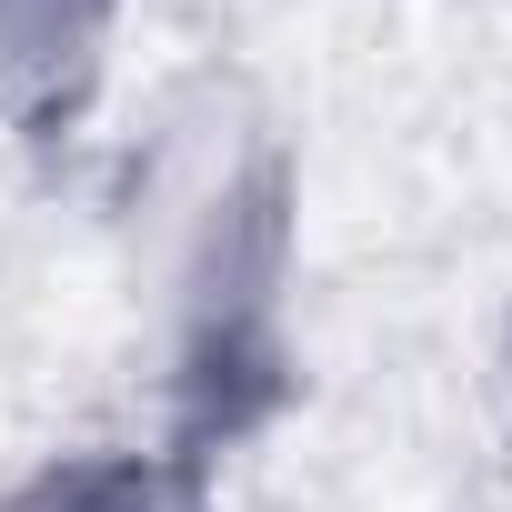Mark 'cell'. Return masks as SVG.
<instances>
[{"mask_svg": "<svg viewBox=\"0 0 512 512\" xmlns=\"http://www.w3.org/2000/svg\"><path fill=\"white\" fill-rule=\"evenodd\" d=\"M0 512H231L211 452L191 442H81L0 492Z\"/></svg>", "mask_w": 512, "mask_h": 512, "instance_id": "obj_2", "label": "cell"}, {"mask_svg": "<svg viewBox=\"0 0 512 512\" xmlns=\"http://www.w3.org/2000/svg\"><path fill=\"white\" fill-rule=\"evenodd\" d=\"M131 0H0V131H61L91 111Z\"/></svg>", "mask_w": 512, "mask_h": 512, "instance_id": "obj_1", "label": "cell"}]
</instances>
